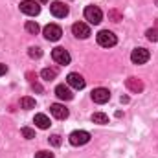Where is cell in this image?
Wrapping results in <instances>:
<instances>
[{
	"instance_id": "cell-20",
	"label": "cell",
	"mask_w": 158,
	"mask_h": 158,
	"mask_svg": "<svg viewBox=\"0 0 158 158\" xmlns=\"http://www.w3.org/2000/svg\"><path fill=\"white\" fill-rule=\"evenodd\" d=\"M28 55H30L31 59H39V57H42V50L37 48V46H31V48L28 50Z\"/></svg>"
},
{
	"instance_id": "cell-6",
	"label": "cell",
	"mask_w": 158,
	"mask_h": 158,
	"mask_svg": "<svg viewBox=\"0 0 158 158\" xmlns=\"http://www.w3.org/2000/svg\"><path fill=\"white\" fill-rule=\"evenodd\" d=\"M42 33H44L46 40H52V42H55V40L61 39V35H63V30H61L57 24H48V26H44Z\"/></svg>"
},
{
	"instance_id": "cell-10",
	"label": "cell",
	"mask_w": 158,
	"mask_h": 158,
	"mask_svg": "<svg viewBox=\"0 0 158 158\" xmlns=\"http://www.w3.org/2000/svg\"><path fill=\"white\" fill-rule=\"evenodd\" d=\"M50 11H52V15H53V17L63 19V17H66V15H68V6H66V4H63V2H52V4H50Z\"/></svg>"
},
{
	"instance_id": "cell-21",
	"label": "cell",
	"mask_w": 158,
	"mask_h": 158,
	"mask_svg": "<svg viewBox=\"0 0 158 158\" xmlns=\"http://www.w3.org/2000/svg\"><path fill=\"white\" fill-rule=\"evenodd\" d=\"M145 35H147V39H149V40L158 42V28H151V30H147V31H145Z\"/></svg>"
},
{
	"instance_id": "cell-25",
	"label": "cell",
	"mask_w": 158,
	"mask_h": 158,
	"mask_svg": "<svg viewBox=\"0 0 158 158\" xmlns=\"http://www.w3.org/2000/svg\"><path fill=\"white\" fill-rule=\"evenodd\" d=\"M109 17H110L114 22H119V20H121V15H119L118 11H110V13H109Z\"/></svg>"
},
{
	"instance_id": "cell-9",
	"label": "cell",
	"mask_w": 158,
	"mask_h": 158,
	"mask_svg": "<svg viewBox=\"0 0 158 158\" xmlns=\"http://www.w3.org/2000/svg\"><path fill=\"white\" fill-rule=\"evenodd\" d=\"M72 33L77 37V39H88L90 37V26L85 24V22H76L72 26Z\"/></svg>"
},
{
	"instance_id": "cell-3",
	"label": "cell",
	"mask_w": 158,
	"mask_h": 158,
	"mask_svg": "<svg viewBox=\"0 0 158 158\" xmlns=\"http://www.w3.org/2000/svg\"><path fill=\"white\" fill-rule=\"evenodd\" d=\"M68 140H70V143L72 145H85V143H88L90 142V132H86V131H74L70 136H68Z\"/></svg>"
},
{
	"instance_id": "cell-8",
	"label": "cell",
	"mask_w": 158,
	"mask_h": 158,
	"mask_svg": "<svg viewBox=\"0 0 158 158\" xmlns=\"http://www.w3.org/2000/svg\"><path fill=\"white\" fill-rule=\"evenodd\" d=\"M66 85H68L70 88L81 90V88H85L86 81H85V77H83L81 74H76V72H72V74H68V76H66Z\"/></svg>"
},
{
	"instance_id": "cell-16",
	"label": "cell",
	"mask_w": 158,
	"mask_h": 158,
	"mask_svg": "<svg viewBox=\"0 0 158 158\" xmlns=\"http://www.w3.org/2000/svg\"><path fill=\"white\" fill-rule=\"evenodd\" d=\"M92 121L98 123V125H107V123H109V116L103 114V112H94V114H92Z\"/></svg>"
},
{
	"instance_id": "cell-1",
	"label": "cell",
	"mask_w": 158,
	"mask_h": 158,
	"mask_svg": "<svg viewBox=\"0 0 158 158\" xmlns=\"http://www.w3.org/2000/svg\"><path fill=\"white\" fill-rule=\"evenodd\" d=\"M96 39H98V44L103 46V48H112V46H116V42H118V37H116L112 31H109V30H101V31L96 35Z\"/></svg>"
},
{
	"instance_id": "cell-4",
	"label": "cell",
	"mask_w": 158,
	"mask_h": 158,
	"mask_svg": "<svg viewBox=\"0 0 158 158\" xmlns=\"http://www.w3.org/2000/svg\"><path fill=\"white\" fill-rule=\"evenodd\" d=\"M149 57H151V53H149V50H145V48H134L132 53H131V61H132L134 64H145V63L149 61Z\"/></svg>"
},
{
	"instance_id": "cell-12",
	"label": "cell",
	"mask_w": 158,
	"mask_h": 158,
	"mask_svg": "<svg viewBox=\"0 0 158 158\" xmlns=\"http://www.w3.org/2000/svg\"><path fill=\"white\" fill-rule=\"evenodd\" d=\"M55 96H57L61 101H70V99L74 98V94H72V90H70L68 85H57V86H55Z\"/></svg>"
},
{
	"instance_id": "cell-22",
	"label": "cell",
	"mask_w": 158,
	"mask_h": 158,
	"mask_svg": "<svg viewBox=\"0 0 158 158\" xmlns=\"http://www.w3.org/2000/svg\"><path fill=\"white\" fill-rule=\"evenodd\" d=\"M22 136L26 140H31V138H35V131L30 129V127H22Z\"/></svg>"
},
{
	"instance_id": "cell-24",
	"label": "cell",
	"mask_w": 158,
	"mask_h": 158,
	"mask_svg": "<svg viewBox=\"0 0 158 158\" xmlns=\"http://www.w3.org/2000/svg\"><path fill=\"white\" fill-rule=\"evenodd\" d=\"M35 158H53V155L50 151H39V153H35Z\"/></svg>"
},
{
	"instance_id": "cell-11",
	"label": "cell",
	"mask_w": 158,
	"mask_h": 158,
	"mask_svg": "<svg viewBox=\"0 0 158 158\" xmlns=\"http://www.w3.org/2000/svg\"><path fill=\"white\" fill-rule=\"evenodd\" d=\"M109 99H110V92H109L107 88H96V90L92 92V101L98 103V105H103V103H107Z\"/></svg>"
},
{
	"instance_id": "cell-17",
	"label": "cell",
	"mask_w": 158,
	"mask_h": 158,
	"mask_svg": "<svg viewBox=\"0 0 158 158\" xmlns=\"http://www.w3.org/2000/svg\"><path fill=\"white\" fill-rule=\"evenodd\" d=\"M40 77L44 79V81H53V79L57 77V70H53V68H44V70L40 72Z\"/></svg>"
},
{
	"instance_id": "cell-13",
	"label": "cell",
	"mask_w": 158,
	"mask_h": 158,
	"mask_svg": "<svg viewBox=\"0 0 158 158\" xmlns=\"http://www.w3.org/2000/svg\"><path fill=\"white\" fill-rule=\"evenodd\" d=\"M50 112H52V116L57 119H66L68 118V109L64 107V105H61V103H53L52 107H50Z\"/></svg>"
},
{
	"instance_id": "cell-14",
	"label": "cell",
	"mask_w": 158,
	"mask_h": 158,
	"mask_svg": "<svg viewBox=\"0 0 158 158\" xmlns=\"http://www.w3.org/2000/svg\"><path fill=\"white\" fill-rule=\"evenodd\" d=\"M125 85H127V88H129L131 92H134V94H140V92L143 90V83L138 77H129L125 81Z\"/></svg>"
},
{
	"instance_id": "cell-27",
	"label": "cell",
	"mask_w": 158,
	"mask_h": 158,
	"mask_svg": "<svg viewBox=\"0 0 158 158\" xmlns=\"http://www.w3.org/2000/svg\"><path fill=\"white\" fill-rule=\"evenodd\" d=\"M37 2H40V4H46V2H48V0H37Z\"/></svg>"
},
{
	"instance_id": "cell-2",
	"label": "cell",
	"mask_w": 158,
	"mask_h": 158,
	"mask_svg": "<svg viewBox=\"0 0 158 158\" xmlns=\"http://www.w3.org/2000/svg\"><path fill=\"white\" fill-rule=\"evenodd\" d=\"M85 19L90 24H99L103 20V11L98 6H86L85 7Z\"/></svg>"
},
{
	"instance_id": "cell-15",
	"label": "cell",
	"mask_w": 158,
	"mask_h": 158,
	"mask_svg": "<svg viewBox=\"0 0 158 158\" xmlns=\"http://www.w3.org/2000/svg\"><path fill=\"white\" fill-rule=\"evenodd\" d=\"M35 125L39 127V129H48L52 123H50V118L46 116V114H35Z\"/></svg>"
},
{
	"instance_id": "cell-7",
	"label": "cell",
	"mask_w": 158,
	"mask_h": 158,
	"mask_svg": "<svg viewBox=\"0 0 158 158\" xmlns=\"http://www.w3.org/2000/svg\"><path fill=\"white\" fill-rule=\"evenodd\" d=\"M52 57H53V61H55L57 64H68V63L72 61L70 53H68L64 48H61V46L53 48V52H52Z\"/></svg>"
},
{
	"instance_id": "cell-26",
	"label": "cell",
	"mask_w": 158,
	"mask_h": 158,
	"mask_svg": "<svg viewBox=\"0 0 158 158\" xmlns=\"http://www.w3.org/2000/svg\"><path fill=\"white\" fill-rule=\"evenodd\" d=\"M6 72H7V66H6V64H2V63H0V76H4V74H6Z\"/></svg>"
},
{
	"instance_id": "cell-5",
	"label": "cell",
	"mask_w": 158,
	"mask_h": 158,
	"mask_svg": "<svg viewBox=\"0 0 158 158\" xmlns=\"http://www.w3.org/2000/svg\"><path fill=\"white\" fill-rule=\"evenodd\" d=\"M20 11L30 17H35L40 13V6L37 0H24V2H20Z\"/></svg>"
},
{
	"instance_id": "cell-19",
	"label": "cell",
	"mask_w": 158,
	"mask_h": 158,
	"mask_svg": "<svg viewBox=\"0 0 158 158\" xmlns=\"http://www.w3.org/2000/svg\"><path fill=\"white\" fill-rule=\"evenodd\" d=\"M20 107H22V109H26V110H30V109H35V99L26 96V98H22V99H20Z\"/></svg>"
},
{
	"instance_id": "cell-23",
	"label": "cell",
	"mask_w": 158,
	"mask_h": 158,
	"mask_svg": "<svg viewBox=\"0 0 158 158\" xmlns=\"http://www.w3.org/2000/svg\"><path fill=\"white\" fill-rule=\"evenodd\" d=\"M50 143H52V145H55V147H59V145H61V136H59V134L50 136Z\"/></svg>"
},
{
	"instance_id": "cell-18",
	"label": "cell",
	"mask_w": 158,
	"mask_h": 158,
	"mask_svg": "<svg viewBox=\"0 0 158 158\" xmlns=\"http://www.w3.org/2000/svg\"><path fill=\"white\" fill-rule=\"evenodd\" d=\"M24 28H26V31H28V33H31V35H37V33H39V30H40L39 24H37L35 20H28Z\"/></svg>"
}]
</instances>
